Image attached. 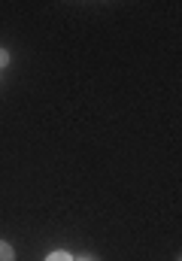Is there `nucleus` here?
I'll use <instances>...</instances> for the list:
<instances>
[{
  "mask_svg": "<svg viewBox=\"0 0 182 261\" xmlns=\"http://www.w3.org/2000/svg\"><path fill=\"white\" fill-rule=\"evenodd\" d=\"M46 261H73V258H70L67 252H52V255H49Z\"/></svg>",
  "mask_w": 182,
  "mask_h": 261,
  "instance_id": "f03ea898",
  "label": "nucleus"
},
{
  "mask_svg": "<svg viewBox=\"0 0 182 261\" xmlns=\"http://www.w3.org/2000/svg\"><path fill=\"white\" fill-rule=\"evenodd\" d=\"M79 261H91V258H79Z\"/></svg>",
  "mask_w": 182,
  "mask_h": 261,
  "instance_id": "20e7f679",
  "label": "nucleus"
},
{
  "mask_svg": "<svg viewBox=\"0 0 182 261\" xmlns=\"http://www.w3.org/2000/svg\"><path fill=\"white\" fill-rule=\"evenodd\" d=\"M9 64V55H6V49H0V67Z\"/></svg>",
  "mask_w": 182,
  "mask_h": 261,
  "instance_id": "7ed1b4c3",
  "label": "nucleus"
},
{
  "mask_svg": "<svg viewBox=\"0 0 182 261\" xmlns=\"http://www.w3.org/2000/svg\"><path fill=\"white\" fill-rule=\"evenodd\" d=\"M0 261H15L12 246H9V243H3V240H0Z\"/></svg>",
  "mask_w": 182,
  "mask_h": 261,
  "instance_id": "f257e3e1",
  "label": "nucleus"
}]
</instances>
